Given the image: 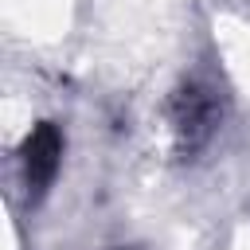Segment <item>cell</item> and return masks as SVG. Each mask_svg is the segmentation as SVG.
I'll return each mask as SVG.
<instances>
[{"label": "cell", "instance_id": "cell-1", "mask_svg": "<svg viewBox=\"0 0 250 250\" xmlns=\"http://www.w3.org/2000/svg\"><path fill=\"white\" fill-rule=\"evenodd\" d=\"M168 117H172L176 148H180L184 156L199 152V148L215 137V129H219V121H223L219 90L207 86V82H199V78L180 82L176 94H172V102H168Z\"/></svg>", "mask_w": 250, "mask_h": 250}, {"label": "cell", "instance_id": "cell-2", "mask_svg": "<svg viewBox=\"0 0 250 250\" xmlns=\"http://www.w3.org/2000/svg\"><path fill=\"white\" fill-rule=\"evenodd\" d=\"M16 160H20V176H23L27 195H31V199L47 195V188L55 184L59 164H62V133H59V125H55V121L31 125V133L23 137Z\"/></svg>", "mask_w": 250, "mask_h": 250}]
</instances>
